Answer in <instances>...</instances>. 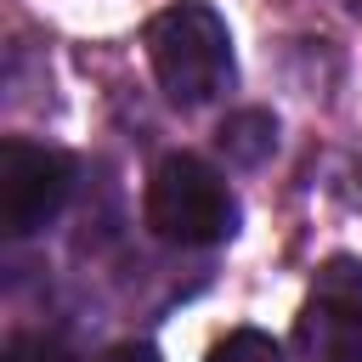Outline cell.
Instances as JSON below:
<instances>
[{
    "label": "cell",
    "mask_w": 362,
    "mask_h": 362,
    "mask_svg": "<svg viewBox=\"0 0 362 362\" xmlns=\"http://www.w3.org/2000/svg\"><path fill=\"white\" fill-rule=\"evenodd\" d=\"M147 226L164 243H187V249L221 243L238 226L232 187L198 153H170V158H158V170L147 181Z\"/></svg>",
    "instance_id": "cell-2"
},
{
    "label": "cell",
    "mask_w": 362,
    "mask_h": 362,
    "mask_svg": "<svg viewBox=\"0 0 362 362\" xmlns=\"http://www.w3.org/2000/svg\"><path fill=\"white\" fill-rule=\"evenodd\" d=\"M68 187H74L68 153L40 147V141H23V136H6L0 141V226L11 238L40 232L62 209Z\"/></svg>",
    "instance_id": "cell-3"
},
{
    "label": "cell",
    "mask_w": 362,
    "mask_h": 362,
    "mask_svg": "<svg viewBox=\"0 0 362 362\" xmlns=\"http://www.w3.org/2000/svg\"><path fill=\"white\" fill-rule=\"evenodd\" d=\"M215 141H221L226 164L255 170V164H266V158H272V147H277V119H272L266 107L226 113V119H221V130H215Z\"/></svg>",
    "instance_id": "cell-5"
},
{
    "label": "cell",
    "mask_w": 362,
    "mask_h": 362,
    "mask_svg": "<svg viewBox=\"0 0 362 362\" xmlns=\"http://www.w3.org/2000/svg\"><path fill=\"white\" fill-rule=\"evenodd\" d=\"M0 362H74V351L57 345V339H45V334H11Z\"/></svg>",
    "instance_id": "cell-7"
},
{
    "label": "cell",
    "mask_w": 362,
    "mask_h": 362,
    "mask_svg": "<svg viewBox=\"0 0 362 362\" xmlns=\"http://www.w3.org/2000/svg\"><path fill=\"white\" fill-rule=\"evenodd\" d=\"M102 362H164V356H158L153 345H141V339H124V345H113Z\"/></svg>",
    "instance_id": "cell-8"
},
{
    "label": "cell",
    "mask_w": 362,
    "mask_h": 362,
    "mask_svg": "<svg viewBox=\"0 0 362 362\" xmlns=\"http://www.w3.org/2000/svg\"><path fill=\"white\" fill-rule=\"evenodd\" d=\"M209 362H283V351H277L260 328H238V334H226V339L209 351Z\"/></svg>",
    "instance_id": "cell-6"
},
{
    "label": "cell",
    "mask_w": 362,
    "mask_h": 362,
    "mask_svg": "<svg viewBox=\"0 0 362 362\" xmlns=\"http://www.w3.org/2000/svg\"><path fill=\"white\" fill-rule=\"evenodd\" d=\"M351 6H356V11H362V0H351Z\"/></svg>",
    "instance_id": "cell-9"
},
{
    "label": "cell",
    "mask_w": 362,
    "mask_h": 362,
    "mask_svg": "<svg viewBox=\"0 0 362 362\" xmlns=\"http://www.w3.org/2000/svg\"><path fill=\"white\" fill-rule=\"evenodd\" d=\"M294 339L305 362H362V272L351 260H328Z\"/></svg>",
    "instance_id": "cell-4"
},
{
    "label": "cell",
    "mask_w": 362,
    "mask_h": 362,
    "mask_svg": "<svg viewBox=\"0 0 362 362\" xmlns=\"http://www.w3.org/2000/svg\"><path fill=\"white\" fill-rule=\"evenodd\" d=\"M147 62L175 107H198L232 85V34L215 6L175 0L147 23Z\"/></svg>",
    "instance_id": "cell-1"
}]
</instances>
